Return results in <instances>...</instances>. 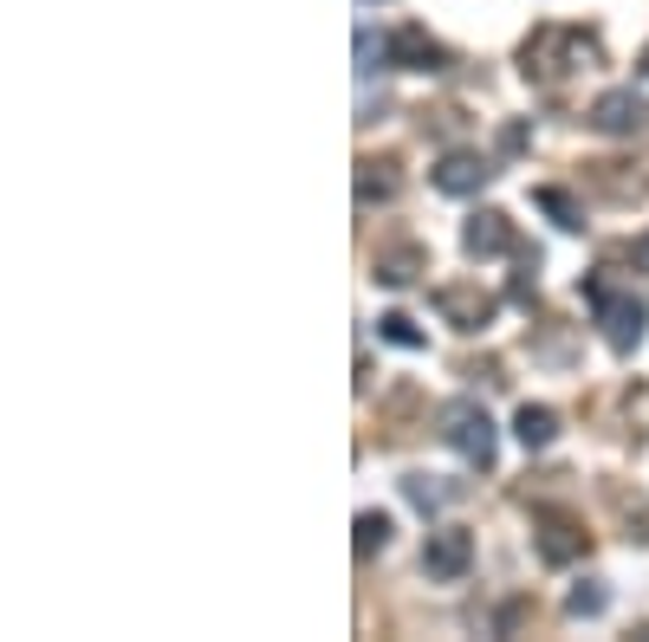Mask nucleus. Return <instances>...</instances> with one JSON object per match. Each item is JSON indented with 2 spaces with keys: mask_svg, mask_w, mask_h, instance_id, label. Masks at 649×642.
I'll return each instance as SVG.
<instances>
[{
  "mask_svg": "<svg viewBox=\"0 0 649 642\" xmlns=\"http://www.w3.org/2000/svg\"><path fill=\"white\" fill-rule=\"evenodd\" d=\"M461 247H468V260H500V254H513V221L500 208H481L461 227Z\"/></svg>",
  "mask_w": 649,
  "mask_h": 642,
  "instance_id": "7",
  "label": "nucleus"
},
{
  "mask_svg": "<svg viewBox=\"0 0 649 642\" xmlns=\"http://www.w3.org/2000/svg\"><path fill=\"white\" fill-rule=\"evenodd\" d=\"M468 565H474V532L468 526H435L429 532V545H422V571H429L435 584L468 577Z\"/></svg>",
  "mask_w": 649,
  "mask_h": 642,
  "instance_id": "3",
  "label": "nucleus"
},
{
  "mask_svg": "<svg viewBox=\"0 0 649 642\" xmlns=\"http://www.w3.org/2000/svg\"><path fill=\"white\" fill-rule=\"evenodd\" d=\"M566 610H572V616H604V610H611V591H604L598 577H584V584H572Z\"/></svg>",
  "mask_w": 649,
  "mask_h": 642,
  "instance_id": "16",
  "label": "nucleus"
},
{
  "mask_svg": "<svg viewBox=\"0 0 649 642\" xmlns=\"http://www.w3.org/2000/svg\"><path fill=\"white\" fill-rule=\"evenodd\" d=\"M637 266H649V234H643V240H637Z\"/></svg>",
  "mask_w": 649,
  "mask_h": 642,
  "instance_id": "18",
  "label": "nucleus"
},
{
  "mask_svg": "<svg viewBox=\"0 0 649 642\" xmlns=\"http://www.w3.org/2000/svg\"><path fill=\"white\" fill-rule=\"evenodd\" d=\"M533 208H545V215L566 227V234H578V227H584V208H578L566 189H533Z\"/></svg>",
  "mask_w": 649,
  "mask_h": 642,
  "instance_id": "14",
  "label": "nucleus"
},
{
  "mask_svg": "<svg viewBox=\"0 0 649 642\" xmlns=\"http://www.w3.org/2000/svg\"><path fill=\"white\" fill-rule=\"evenodd\" d=\"M390 545V513H357V552H383Z\"/></svg>",
  "mask_w": 649,
  "mask_h": 642,
  "instance_id": "17",
  "label": "nucleus"
},
{
  "mask_svg": "<svg viewBox=\"0 0 649 642\" xmlns=\"http://www.w3.org/2000/svg\"><path fill=\"white\" fill-rule=\"evenodd\" d=\"M533 552L545 565H572L578 552H584V532L572 520H559V513H533Z\"/></svg>",
  "mask_w": 649,
  "mask_h": 642,
  "instance_id": "8",
  "label": "nucleus"
},
{
  "mask_svg": "<svg viewBox=\"0 0 649 642\" xmlns=\"http://www.w3.org/2000/svg\"><path fill=\"white\" fill-rule=\"evenodd\" d=\"M442 442H449L468 467H494V454H500L494 422H488V409H481L474 396H455V403L442 409Z\"/></svg>",
  "mask_w": 649,
  "mask_h": 642,
  "instance_id": "2",
  "label": "nucleus"
},
{
  "mask_svg": "<svg viewBox=\"0 0 649 642\" xmlns=\"http://www.w3.org/2000/svg\"><path fill=\"white\" fill-rule=\"evenodd\" d=\"M377 338L396 344V350H422V344H429V332H416V318H403V312H383V318H377Z\"/></svg>",
  "mask_w": 649,
  "mask_h": 642,
  "instance_id": "15",
  "label": "nucleus"
},
{
  "mask_svg": "<svg viewBox=\"0 0 649 642\" xmlns=\"http://www.w3.org/2000/svg\"><path fill=\"white\" fill-rule=\"evenodd\" d=\"M513 435H520V448H552V442H559V416H552V409H545V403H520V409H513Z\"/></svg>",
  "mask_w": 649,
  "mask_h": 642,
  "instance_id": "11",
  "label": "nucleus"
},
{
  "mask_svg": "<svg viewBox=\"0 0 649 642\" xmlns=\"http://www.w3.org/2000/svg\"><path fill=\"white\" fill-rule=\"evenodd\" d=\"M357 201H364V208H371V201H396L390 162H357Z\"/></svg>",
  "mask_w": 649,
  "mask_h": 642,
  "instance_id": "13",
  "label": "nucleus"
},
{
  "mask_svg": "<svg viewBox=\"0 0 649 642\" xmlns=\"http://www.w3.org/2000/svg\"><path fill=\"white\" fill-rule=\"evenodd\" d=\"M584 117H591V130H604V137H643L649 130V98H637L630 85H617V91H604Z\"/></svg>",
  "mask_w": 649,
  "mask_h": 642,
  "instance_id": "4",
  "label": "nucleus"
},
{
  "mask_svg": "<svg viewBox=\"0 0 649 642\" xmlns=\"http://www.w3.org/2000/svg\"><path fill=\"white\" fill-rule=\"evenodd\" d=\"M455 493H461V487H435L429 474H403V500H410L416 513H442V506H449Z\"/></svg>",
  "mask_w": 649,
  "mask_h": 642,
  "instance_id": "12",
  "label": "nucleus"
},
{
  "mask_svg": "<svg viewBox=\"0 0 649 642\" xmlns=\"http://www.w3.org/2000/svg\"><path fill=\"white\" fill-rule=\"evenodd\" d=\"M383 46H390V66H396V72H442V66H449L442 39H429V27H416V20H403Z\"/></svg>",
  "mask_w": 649,
  "mask_h": 642,
  "instance_id": "5",
  "label": "nucleus"
},
{
  "mask_svg": "<svg viewBox=\"0 0 649 642\" xmlns=\"http://www.w3.org/2000/svg\"><path fill=\"white\" fill-rule=\"evenodd\" d=\"M377 279L383 286H410L422 266H429V254H422V240H396V247H377Z\"/></svg>",
  "mask_w": 649,
  "mask_h": 642,
  "instance_id": "10",
  "label": "nucleus"
},
{
  "mask_svg": "<svg viewBox=\"0 0 649 642\" xmlns=\"http://www.w3.org/2000/svg\"><path fill=\"white\" fill-rule=\"evenodd\" d=\"M643 72H649V52H643Z\"/></svg>",
  "mask_w": 649,
  "mask_h": 642,
  "instance_id": "19",
  "label": "nucleus"
},
{
  "mask_svg": "<svg viewBox=\"0 0 649 642\" xmlns=\"http://www.w3.org/2000/svg\"><path fill=\"white\" fill-rule=\"evenodd\" d=\"M488 176H494V162H488L481 150H449L435 169H429V182H435L442 195H481L488 189Z\"/></svg>",
  "mask_w": 649,
  "mask_h": 642,
  "instance_id": "6",
  "label": "nucleus"
},
{
  "mask_svg": "<svg viewBox=\"0 0 649 642\" xmlns=\"http://www.w3.org/2000/svg\"><path fill=\"white\" fill-rule=\"evenodd\" d=\"M435 312L455 318V332H481V325L494 318V299H481L474 286H442V293H435Z\"/></svg>",
  "mask_w": 649,
  "mask_h": 642,
  "instance_id": "9",
  "label": "nucleus"
},
{
  "mask_svg": "<svg viewBox=\"0 0 649 642\" xmlns=\"http://www.w3.org/2000/svg\"><path fill=\"white\" fill-rule=\"evenodd\" d=\"M584 299H591V312H598V332H604L611 350H637V344H643L649 305L637 299V293H617L611 279H584Z\"/></svg>",
  "mask_w": 649,
  "mask_h": 642,
  "instance_id": "1",
  "label": "nucleus"
}]
</instances>
